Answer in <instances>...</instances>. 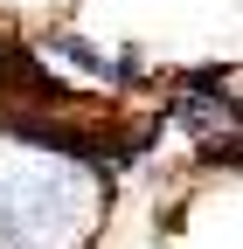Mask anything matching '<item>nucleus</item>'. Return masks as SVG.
<instances>
[{
	"instance_id": "1",
	"label": "nucleus",
	"mask_w": 243,
	"mask_h": 249,
	"mask_svg": "<svg viewBox=\"0 0 243 249\" xmlns=\"http://www.w3.org/2000/svg\"><path fill=\"white\" fill-rule=\"evenodd\" d=\"M77 222V187L70 173L56 166H0V242H28V235H49Z\"/></svg>"
},
{
	"instance_id": "2",
	"label": "nucleus",
	"mask_w": 243,
	"mask_h": 249,
	"mask_svg": "<svg viewBox=\"0 0 243 249\" xmlns=\"http://www.w3.org/2000/svg\"><path fill=\"white\" fill-rule=\"evenodd\" d=\"M77 249H98V242H77Z\"/></svg>"
}]
</instances>
